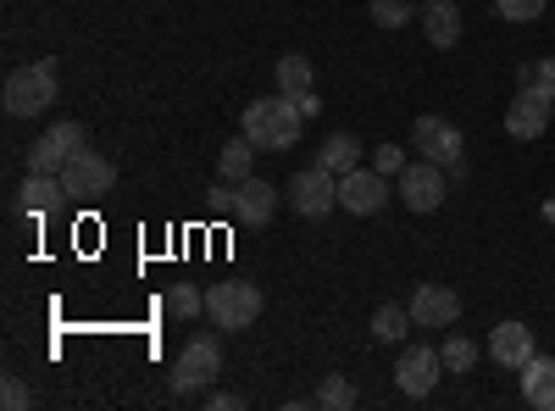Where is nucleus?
<instances>
[{
    "label": "nucleus",
    "instance_id": "f8f14e48",
    "mask_svg": "<svg viewBox=\"0 0 555 411\" xmlns=\"http://www.w3.org/2000/svg\"><path fill=\"white\" fill-rule=\"evenodd\" d=\"M550 123H555V95H544V89H517V101L505 106V133L512 140H539Z\"/></svg>",
    "mask_w": 555,
    "mask_h": 411
},
{
    "label": "nucleus",
    "instance_id": "20e7f679",
    "mask_svg": "<svg viewBox=\"0 0 555 411\" xmlns=\"http://www.w3.org/2000/svg\"><path fill=\"white\" fill-rule=\"evenodd\" d=\"M217 373H222V345L211 334H195L172 361V395H201L217 384Z\"/></svg>",
    "mask_w": 555,
    "mask_h": 411
},
{
    "label": "nucleus",
    "instance_id": "cd10ccee",
    "mask_svg": "<svg viewBox=\"0 0 555 411\" xmlns=\"http://www.w3.org/2000/svg\"><path fill=\"white\" fill-rule=\"evenodd\" d=\"M544 7H550V0H494V12H500L505 23H539Z\"/></svg>",
    "mask_w": 555,
    "mask_h": 411
},
{
    "label": "nucleus",
    "instance_id": "a878e982",
    "mask_svg": "<svg viewBox=\"0 0 555 411\" xmlns=\"http://www.w3.org/2000/svg\"><path fill=\"white\" fill-rule=\"evenodd\" d=\"M517 89H544V95H555V56L522 62V67H517Z\"/></svg>",
    "mask_w": 555,
    "mask_h": 411
},
{
    "label": "nucleus",
    "instance_id": "0eeeda50",
    "mask_svg": "<svg viewBox=\"0 0 555 411\" xmlns=\"http://www.w3.org/2000/svg\"><path fill=\"white\" fill-rule=\"evenodd\" d=\"M78 151H89L83 123H51V128L34 140V151H28V172H62Z\"/></svg>",
    "mask_w": 555,
    "mask_h": 411
},
{
    "label": "nucleus",
    "instance_id": "423d86ee",
    "mask_svg": "<svg viewBox=\"0 0 555 411\" xmlns=\"http://www.w3.org/2000/svg\"><path fill=\"white\" fill-rule=\"evenodd\" d=\"M411 151L439 162L444 172H461V151H467V140H461V128L444 123V117H416L411 123Z\"/></svg>",
    "mask_w": 555,
    "mask_h": 411
},
{
    "label": "nucleus",
    "instance_id": "4468645a",
    "mask_svg": "<svg viewBox=\"0 0 555 411\" xmlns=\"http://www.w3.org/2000/svg\"><path fill=\"white\" fill-rule=\"evenodd\" d=\"M489 356L500 361V368L522 373L528 361L539 356V345H533V329H528V323H517V317H505V323H494V334H489Z\"/></svg>",
    "mask_w": 555,
    "mask_h": 411
},
{
    "label": "nucleus",
    "instance_id": "6e6552de",
    "mask_svg": "<svg viewBox=\"0 0 555 411\" xmlns=\"http://www.w3.org/2000/svg\"><path fill=\"white\" fill-rule=\"evenodd\" d=\"M112 184H117V167H112L106 156H95V151H78V156L62 167L67 201H101V195H112Z\"/></svg>",
    "mask_w": 555,
    "mask_h": 411
},
{
    "label": "nucleus",
    "instance_id": "2eb2a0df",
    "mask_svg": "<svg viewBox=\"0 0 555 411\" xmlns=\"http://www.w3.org/2000/svg\"><path fill=\"white\" fill-rule=\"evenodd\" d=\"M278 217V190L267 184V178H240L234 184V222H245V228H267Z\"/></svg>",
    "mask_w": 555,
    "mask_h": 411
},
{
    "label": "nucleus",
    "instance_id": "412c9836",
    "mask_svg": "<svg viewBox=\"0 0 555 411\" xmlns=\"http://www.w3.org/2000/svg\"><path fill=\"white\" fill-rule=\"evenodd\" d=\"M278 95H311V62L300 56V51H289V56H278Z\"/></svg>",
    "mask_w": 555,
    "mask_h": 411
},
{
    "label": "nucleus",
    "instance_id": "7ed1b4c3",
    "mask_svg": "<svg viewBox=\"0 0 555 411\" xmlns=\"http://www.w3.org/2000/svg\"><path fill=\"white\" fill-rule=\"evenodd\" d=\"M12 117H34L44 106H56V62H28L7 73V89H0Z\"/></svg>",
    "mask_w": 555,
    "mask_h": 411
},
{
    "label": "nucleus",
    "instance_id": "b1692460",
    "mask_svg": "<svg viewBox=\"0 0 555 411\" xmlns=\"http://www.w3.org/2000/svg\"><path fill=\"white\" fill-rule=\"evenodd\" d=\"M311 406L350 411V406H356V384H350V378H339V373H334V378H322V384H317V395H311Z\"/></svg>",
    "mask_w": 555,
    "mask_h": 411
},
{
    "label": "nucleus",
    "instance_id": "5701e85b",
    "mask_svg": "<svg viewBox=\"0 0 555 411\" xmlns=\"http://www.w3.org/2000/svg\"><path fill=\"white\" fill-rule=\"evenodd\" d=\"M439 356H444V373H473V368H478V345H473L467 334H450V339L439 345Z\"/></svg>",
    "mask_w": 555,
    "mask_h": 411
},
{
    "label": "nucleus",
    "instance_id": "393cba45",
    "mask_svg": "<svg viewBox=\"0 0 555 411\" xmlns=\"http://www.w3.org/2000/svg\"><path fill=\"white\" fill-rule=\"evenodd\" d=\"M201 311H206V295H201L195 284H172V290H167V317L190 323V317H201Z\"/></svg>",
    "mask_w": 555,
    "mask_h": 411
},
{
    "label": "nucleus",
    "instance_id": "aec40b11",
    "mask_svg": "<svg viewBox=\"0 0 555 411\" xmlns=\"http://www.w3.org/2000/svg\"><path fill=\"white\" fill-rule=\"evenodd\" d=\"M317 162L345 178V172L361 162V140H356V133H328V140H322V151H317Z\"/></svg>",
    "mask_w": 555,
    "mask_h": 411
},
{
    "label": "nucleus",
    "instance_id": "bb28decb",
    "mask_svg": "<svg viewBox=\"0 0 555 411\" xmlns=\"http://www.w3.org/2000/svg\"><path fill=\"white\" fill-rule=\"evenodd\" d=\"M411 17H416L411 0H373V23H378V28H405Z\"/></svg>",
    "mask_w": 555,
    "mask_h": 411
},
{
    "label": "nucleus",
    "instance_id": "1a4fd4ad",
    "mask_svg": "<svg viewBox=\"0 0 555 411\" xmlns=\"http://www.w3.org/2000/svg\"><path fill=\"white\" fill-rule=\"evenodd\" d=\"M444 167L439 162H428V156H416V162H405V172L395 178V190H400V201L411 206V211H439L444 206Z\"/></svg>",
    "mask_w": 555,
    "mask_h": 411
},
{
    "label": "nucleus",
    "instance_id": "f257e3e1",
    "mask_svg": "<svg viewBox=\"0 0 555 411\" xmlns=\"http://www.w3.org/2000/svg\"><path fill=\"white\" fill-rule=\"evenodd\" d=\"M306 123H311V117L300 112L295 95H267V101H250V106H245V128H240V133H245L256 151H295Z\"/></svg>",
    "mask_w": 555,
    "mask_h": 411
},
{
    "label": "nucleus",
    "instance_id": "dca6fc26",
    "mask_svg": "<svg viewBox=\"0 0 555 411\" xmlns=\"http://www.w3.org/2000/svg\"><path fill=\"white\" fill-rule=\"evenodd\" d=\"M416 23H423L434 51L461 44V7H455V0H423V7H416Z\"/></svg>",
    "mask_w": 555,
    "mask_h": 411
},
{
    "label": "nucleus",
    "instance_id": "2f4dec72",
    "mask_svg": "<svg viewBox=\"0 0 555 411\" xmlns=\"http://www.w3.org/2000/svg\"><path fill=\"white\" fill-rule=\"evenodd\" d=\"M206 406H211V411H240L245 400H240V395H228V389H211V395H206Z\"/></svg>",
    "mask_w": 555,
    "mask_h": 411
},
{
    "label": "nucleus",
    "instance_id": "f3484780",
    "mask_svg": "<svg viewBox=\"0 0 555 411\" xmlns=\"http://www.w3.org/2000/svg\"><path fill=\"white\" fill-rule=\"evenodd\" d=\"M62 201H67L62 172H28V178H23V190H17V206H23L28 217H51Z\"/></svg>",
    "mask_w": 555,
    "mask_h": 411
},
{
    "label": "nucleus",
    "instance_id": "9b49d317",
    "mask_svg": "<svg viewBox=\"0 0 555 411\" xmlns=\"http://www.w3.org/2000/svg\"><path fill=\"white\" fill-rule=\"evenodd\" d=\"M439 373H444V356H439L434 345H405L400 361H395V384H400V395H411V400L434 395Z\"/></svg>",
    "mask_w": 555,
    "mask_h": 411
},
{
    "label": "nucleus",
    "instance_id": "c756f323",
    "mask_svg": "<svg viewBox=\"0 0 555 411\" xmlns=\"http://www.w3.org/2000/svg\"><path fill=\"white\" fill-rule=\"evenodd\" d=\"M206 206H211V217H234V184L222 178V184L206 195Z\"/></svg>",
    "mask_w": 555,
    "mask_h": 411
},
{
    "label": "nucleus",
    "instance_id": "4be33fe9",
    "mask_svg": "<svg viewBox=\"0 0 555 411\" xmlns=\"http://www.w3.org/2000/svg\"><path fill=\"white\" fill-rule=\"evenodd\" d=\"M411 329H416V323H411V306H395V300H389V306L373 311V339H384V345H400Z\"/></svg>",
    "mask_w": 555,
    "mask_h": 411
},
{
    "label": "nucleus",
    "instance_id": "6ab92c4d",
    "mask_svg": "<svg viewBox=\"0 0 555 411\" xmlns=\"http://www.w3.org/2000/svg\"><path fill=\"white\" fill-rule=\"evenodd\" d=\"M217 172L228 178V184H240V178H250L256 172V145L245 140V133H234L222 151H217Z\"/></svg>",
    "mask_w": 555,
    "mask_h": 411
},
{
    "label": "nucleus",
    "instance_id": "a211bd4d",
    "mask_svg": "<svg viewBox=\"0 0 555 411\" xmlns=\"http://www.w3.org/2000/svg\"><path fill=\"white\" fill-rule=\"evenodd\" d=\"M522 400L533 411H555V356H533L522 368Z\"/></svg>",
    "mask_w": 555,
    "mask_h": 411
},
{
    "label": "nucleus",
    "instance_id": "f03ea898",
    "mask_svg": "<svg viewBox=\"0 0 555 411\" xmlns=\"http://www.w3.org/2000/svg\"><path fill=\"white\" fill-rule=\"evenodd\" d=\"M261 290L256 284H245V279H222V284H211L206 290V317L217 329H228V334H245V329H256V317H261Z\"/></svg>",
    "mask_w": 555,
    "mask_h": 411
},
{
    "label": "nucleus",
    "instance_id": "7c9ffc66",
    "mask_svg": "<svg viewBox=\"0 0 555 411\" xmlns=\"http://www.w3.org/2000/svg\"><path fill=\"white\" fill-rule=\"evenodd\" d=\"M34 395L23 389V378H7V384H0V406H7V411H23Z\"/></svg>",
    "mask_w": 555,
    "mask_h": 411
},
{
    "label": "nucleus",
    "instance_id": "ddd939ff",
    "mask_svg": "<svg viewBox=\"0 0 555 411\" xmlns=\"http://www.w3.org/2000/svg\"><path fill=\"white\" fill-rule=\"evenodd\" d=\"M455 317H461V295L450 284H416V295H411L416 329H455Z\"/></svg>",
    "mask_w": 555,
    "mask_h": 411
},
{
    "label": "nucleus",
    "instance_id": "39448f33",
    "mask_svg": "<svg viewBox=\"0 0 555 411\" xmlns=\"http://www.w3.org/2000/svg\"><path fill=\"white\" fill-rule=\"evenodd\" d=\"M289 206H295L300 217H328V211H339V172H328L322 162L300 167V172L289 178Z\"/></svg>",
    "mask_w": 555,
    "mask_h": 411
},
{
    "label": "nucleus",
    "instance_id": "9d476101",
    "mask_svg": "<svg viewBox=\"0 0 555 411\" xmlns=\"http://www.w3.org/2000/svg\"><path fill=\"white\" fill-rule=\"evenodd\" d=\"M339 206H345L350 217H378V211L389 206V178H384L378 167H350V172L339 178Z\"/></svg>",
    "mask_w": 555,
    "mask_h": 411
},
{
    "label": "nucleus",
    "instance_id": "c85d7f7f",
    "mask_svg": "<svg viewBox=\"0 0 555 411\" xmlns=\"http://www.w3.org/2000/svg\"><path fill=\"white\" fill-rule=\"evenodd\" d=\"M373 167H378L384 178H400V172H405V151H400V145H378V151H373Z\"/></svg>",
    "mask_w": 555,
    "mask_h": 411
}]
</instances>
